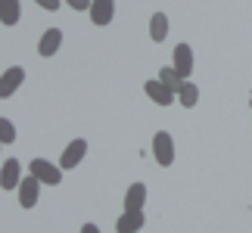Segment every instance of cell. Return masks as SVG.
I'll use <instances>...</instances> for the list:
<instances>
[{
    "mask_svg": "<svg viewBox=\"0 0 252 233\" xmlns=\"http://www.w3.org/2000/svg\"><path fill=\"white\" fill-rule=\"evenodd\" d=\"M28 174H34L41 183H50V187H60L63 183V168L47 159H32V165H28Z\"/></svg>",
    "mask_w": 252,
    "mask_h": 233,
    "instance_id": "1",
    "label": "cell"
},
{
    "mask_svg": "<svg viewBox=\"0 0 252 233\" xmlns=\"http://www.w3.org/2000/svg\"><path fill=\"white\" fill-rule=\"evenodd\" d=\"M153 159H156L162 168L174 165V140H171L168 131H156V137H153Z\"/></svg>",
    "mask_w": 252,
    "mask_h": 233,
    "instance_id": "2",
    "label": "cell"
},
{
    "mask_svg": "<svg viewBox=\"0 0 252 233\" xmlns=\"http://www.w3.org/2000/svg\"><path fill=\"white\" fill-rule=\"evenodd\" d=\"M84 155H87V140H84V137L72 140L69 146L63 149V155H60V168H63V171H72V168H78Z\"/></svg>",
    "mask_w": 252,
    "mask_h": 233,
    "instance_id": "3",
    "label": "cell"
},
{
    "mask_svg": "<svg viewBox=\"0 0 252 233\" xmlns=\"http://www.w3.org/2000/svg\"><path fill=\"white\" fill-rule=\"evenodd\" d=\"M22 81H25V69L22 65H9V69L0 75V100H9V96L22 87Z\"/></svg>",
    "mask_w": 252,
    "mask_h": 233,
    "instance_id": "4",
    "label": "cell"
},
{
    "mask_svg": "<svg viewBox=\"0 0 252 233\" xmlns=\"http://www.w3.org/2000/svg\"><path fill=\"white\" fill-rule=\"evenodd\" d=\"M19 183H22V162L19 159H6L3 168H0V190H19Z\"/></svg>",
    "mask_w": 252,
    "mask_h": 233,
    "instance_id": "5",
    "label": "cell"
},
{
    "mask_svg": "<svg viewBox=\"0 0 252 233\" xmlns=\"http://www.w3.org/2000/svg\"><path fill=\"white\" fill-rule=\"evenodd\" d=\"M37 196H41V180H37L34 174L22 177V183H19V205H22V208H34Z\"/></svg>",
    "mask_w": 252,
    "mask_h": 233,
    "instance_id": "6",
    "label": "cell"
},
{
    "mask_svg": "<svg viewBox=\"0 0 252 233\" xmlns=\"http://www.w3.org/2000/svg\"><path fill=\"white\" fill-rule=\"evenodd\" d=\"M143 93H147V96H150V100L156 103V106H171L174 100H178V93H171L168 87L159 81V78H150V81L143 84Z\"/></svg>",
    "mask_w": 252,
    "mask_h": 233,
    "instance_id": "7",
    "label": "cell"
},
{
    "mask_svg": "<svg viewBox=\"0 0 252 233\" xmlns=\"http://www.w3.org/2000/svg\"><path fill=\"white\" fill-rule=\"evenodd\" d=\"M171 59H174L171 65L178 69V75L187 81L190 72H193V50H190V44H178V47L171 50Z\"/></svg>",
    "mask_w": 252,
    "mask_h": 233,
    "instance_id": "8",
    "label": "cell"
},
{
    "mask_svg": "<svg viewBox=\"0 0 252 233\" xmlns=\"http://www.w3.org/2000/svg\"><path fill=\"white\" fill-rule=\"evenodd\" d=\"M87 13H91L94 25H109L112 16H115V0H94Z\"/></svg>",
    "mask_w": 252,
    "mask_h": 233,
    "instance_id": "9",
    "label": "cell"
},
{
    "mask_svg": "<svg viewBox=\"0 0 252 233\" xmlns=\"http://www.w3.org/2000/svg\"><path fill=\"white\" fill-rule=\"evenodd\" d=\"M60 47H63V31L60 28H47L41 34V41H37V53L41 56H56Z\"/></svg>",
    "mask_w": 252,
    "mask_h": 233,
    "instance_id": "10",
    "label": "cell"
},
{
    "mask_svg": "<svg viewBox=\"0 0 252 233\" xmlns=\"http://www.w3.org/2000/svg\"><path fill=\"white\" fill-rule=\"evenodd\" d=\"M147 205V183H131L125 193V211H143Z\"/></svg>",
    "mask_w": 252,
    "mask_h": 233,
    "instance_id": "11",
    "label": "cell"
},
{
    "mask_svg": "<svg viewBox=\"0 0 252 233\" xmlns=\"http://www.w3.org/2000/svg\"><path fill=\"white\" fill-rule=\"evenodd\" d=\"M143 224H147L143 211H125V215L115 221V230H119V233H140Z\"/></svg>",
    "mask_w": 252,
    "mask_h": 233,
    "instance_id": "12",
    "label": "cell"
},
{
    "mask_svg": "<svg viewBox=\"0 0 252 233\" xmlns=\"http://www.w3.org/2000/svg\"><path fill=\"white\" fill-rule=\"evenodd\" d=\"M22 19V3L19 0H0V25L13 28Z\"/></svg>",
    "mask_w": 252,
    "mask_h": 233,
    "instance_id": "13",
    "label": "cell"
},
{
    "mask_svg": "<svg viewBox=\"0 0 252 233\" xmlns=\"http://www.w3.org/2000/svg\"><path fill=\"white\" fill-rule=\"evenodd\" d=\"M150 37L156 44H162L168 37V16L165 13H153V19H150Z\"/></svg>",
    "mask_w": 252,
    "mask_h": 233,
    "instance_id": "14",
    "label": "cell"
},
{
    "mask_svg": "<svg viewBox=\"0 0 252 233\" xmlns=\"http://www.w3.org/2000/svg\"><path fill=\"white\" fill-rule=\"evenodd\" d=\"M178 103L184 106V109H193V106L199 103V87L193 81H184V87L178 90Z\"/></svg>",
    "mask_w": 252,
    "mask_h": 233,
    "instance_id": "15",
    "label": "cell"
},
{
    "mask_svg": "<svg viewBox=\"0 0 252 233\" xmlns=\"http://www.w3.org/2000/svg\"><path fill=\"white\" fill-rule=\"evenodd\" d=\"M159 81L165 84L171 93H178L181 87H184V78L178 75V69H174V65H165V69H159Z\"/></svg>",
    "mask_w": 252,
    "mask_h": 233,
    "instance_id": "16",
    "label": "cell"
},
{
    "mask_svg": "<svg viewBox=\"0 0 252 233\" xmlns=\"http://www.w3.org/2000/svg\"><path fill=\"white\" fill-rule=\"evenodd\" d=\"M0 143H3V146L16 143V124L9 118H0Z\"/></svg>",
    "mask_w": 252,
    "mask_h": 233,
    "instance_id": "17",
    "label": "cell"
},
{
    "mask_svg": "<svg viewBox=\"0 0 252 233\" xmlns=\"http://www.w3.org/2000/svg\"><path fill=\"white\" fill-rule=\"evenodd\" d=\"M34 3L41 6V9H47V13H56V9L63 6V0H34Z\"/></svg>",
    "mask_w": 252,
    "mask_h": 233,
    "instance_id": "18",
    "label": "cell"
},
{
    "mask_svg": "<svg viewBox=\"0 0 252 233\" xmlns=\"http://www.w3.org/2000/svg\"><path fill=\"white\" fill-rule=\"evenodd\" d=\"M65 3H69L72 9H78V13H81V9H91L94 0H65Z\"/></svg>",
    "mask_w": 252,
    "mask_h": 233,
    "instance_id": "19",
    "label": "cell"
},
{
    "mask_svg": "<svg viewBox=\"0 0 252 233\" xmlns=\"http://www.w3.org/2000/svg\"><path fill=\"white\" fill-rule=\"evenodd\" d=\"M81 233H100V227H96V224H84Z\"/></svg>",
    "mask_w": 252,
    "mask_h": 233,
    "instance_id": "20",
    "label": "cell"
},
{
    "mask_svg": "<svg viewBox=\"0 0 252 233\" xmlns=\"http://www.w3.org/2000/svg\"><path fill=\"white\" fill-rule=\"evenodd\" d=\"M0 149H3V143H0Z\"/></svg>",
    "mask_w": 252,
    "mask_h": 233,
    "instance_id": "21",
    "label": "cell"
}]
</instances>
